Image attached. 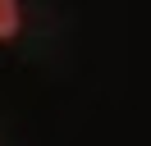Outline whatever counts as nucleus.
Masks as SVG:
<instances>
[{"label":"nucleus","instance_id":"nucleus-1","mask_svg":"<svg viewBox=\"0 0 151 146\" xmlns=\"http://www.w3.org/2000/svg\"><path fill=\"white\" fill-rule=\"evenodd\" d=\"M19 27H23L19 0H0V41H14V36H19Z\"/></svg>","mask_w":151,"mask_h":146}]
</instances>
